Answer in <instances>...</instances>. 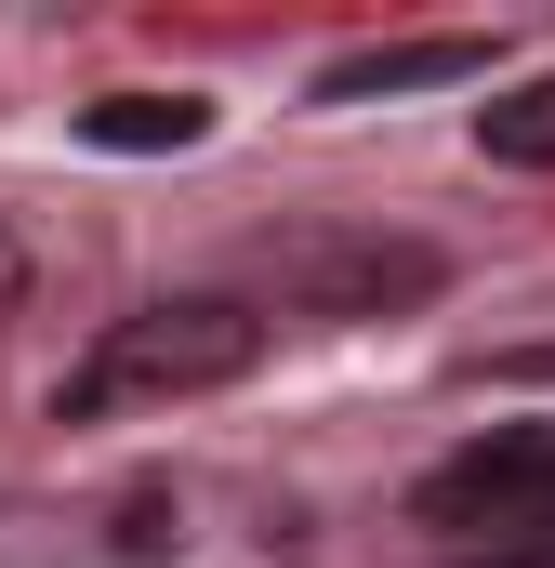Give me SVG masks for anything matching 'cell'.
Returning a JSON list of instances; mask_svg holds the SVG:
<instances>
[{
	"instance_id": "cell-1",
	"label": "cell",
	"mask_w": 555,
	"mask_h": 568,
	"mask_svg": "<svg viewBox=\"0 0 555 568\" xmlns=\"http://www.w3.org/2000/svg\"><path fill=\"white\" fill-rule=\"evenodd\" d=\"M278 317L252 291H159L133 317H107L67 371H53V424H133V410H185L225 397L239 371H265Z\"/></svg>"
},
{
	"instance_id": "cell-2",
	"label": "cell",
	"mask_w": 555,
	"mask_h": 568,
	"mask_svg": "<svg viewBox=\"0 0 555 568\" xmlns=\"http://www.w3.org/2000/svg\"><path fill=\"white\" fill-rule=\"evenodd\" d=\"M411 516L436 542H543L555 529V424H490L450 463H423Z\"/></svg>"
},
{
	"instance_id": "cell-3",
	"label": "cell",
	"mask_w": 555,
	"mask_h": 568,
	"mask_svg": "<svg viewBox=\"0 0 555 568\" xmlns=\"http://www.w3.org/2000/svg\"><path fill=\"white\" fill-rule=\"evenodd\" d=\"M450 278L423 239H291V252H265V304H291V317H397V304H423V291Z\"/></svg>"
},
{
	"instance_id": "cell-4",
	"label": "cell",
	"mask_w": 555,
	"mask_h": 568,
	"mask_svg": "<svg viewBox=\"0 0 555 568\" xmlns=\"http://www.w3.org/2000/svg\"><path fill=\"white\" fill-rule=\"evenodd\" d=\"M450 80H490V40L476 27H423V40H357V53H331L304 93L317 106H371V93H450Z\"/></svg>"
},
{
	"instance_id": "cell-5",
	"label": "cell",
	"mask_w": 555,
	"mask_h": 568,
	"mask_svg": "<svg viewBox=\"0 0 555 568\" xmlns=\"http://www.w3.org/2000/svg\"><path fill=\"white\" fill-rule=\"evenodd\" d=\"M80 133L107 145V159H159V145L212 133V106H199V93H107V106H80Z\"/></svg>"
},
{
	"instance_id": "cell-6",
	"label": "cell",
	"mask_w": 555,
	"mask_h": 568,
	"mask_svg": "<svg viewBox=\"0 0 555 568\" xmlns=\"http://www.w3.org/2000/svg\"><path fill=\"white\" fill-rule=\"evenodd\" d=\"M476 159H503V172H555V67L476 106Z\"/></svg>"
},
{
	"instance_id": "cell-7",
	"label": "cell",
	"mask_w": 555,
	"mask_h": 568,
	"mask_svg": "<svg viewBox=\"0 0 555 568\" xmlns=\"http://www.w3.org/2000/svg\"><path fill=\"white\" fill-rule=\"evenodd\" d=\"M13 291H27V252H13V239H0V317H13Z\"/></svg>"
}]
</instances>
